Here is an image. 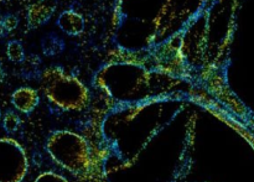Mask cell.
<instances>
[{
	"mask_svg": "<svg viewBox=\"0 0 254 182\" xmlns=\"http://www.w3.org/2000/svg\"><path fill=\"white\" fill-rule=\"evenodd\" d=\"M57 26L66 32L67 35L71 36H76L83 32L84 27H86V22H84L83 16L78 14L73 10H67L64 11L57 19Z\"/></svg>",
	"mask_w": 254,
	"mask_h": 182,
	"instance_id": "ba28073f",
	"label": "cell"
},
{
	"mask_svg": "<svg viewBox=\"0 0 254 182\" xmlns=\"http://www.w3.org/2000/svg\"><path fill=\"white\" fill-rule=\"evenodd\" d=\"M183 42L180 36H173L168 41L158 45L151 51V57L155 64L158 72L164 74H173V76H180L184 73L185 63H184Z\"/></svg>",
	"mask_w": 254,
	"mask_h": 182,
	"instance_id": "5b68a950",
	"label": "cell"
},
{
	"mask_svg": "<svg viewBox=\"0 0 254 182\" xmlns=\"http://www.w3.org/2000/svg\"><path fill=\"white\" fill-rule=\"evenodd\" d=\"M0 117H1V112H0Z\"/></svg>",
	"mask_w": 254,
	"mask_h": 182,
	"instance_id": "2e32d148",
	"label": "cell"
},
{
	"mask_svg": "<svg viewBox=\"0 0 254 182\" xmlns=\"http://www.w3.org/2000/svg\"><path fill=\"white\" fill-rule=\"evenodd\" d=\"M6 55L9 57L10 61L15 62V63H19V62H24L25 60V50L22 47L21 42L16 41H10L7 44L6 47Z\"/></svg>",
	"mask_w": 254,
	"mask_h": 182,
	"instance_id": "30bf717a",
	"label": "cell"
},
{
	"mask_svg": "<svg viewBox=\"0 0 254 182\" xmlns=\"http://www.w3.org/2000/svg\"><path fill=\"white\" fill-rule=\"evenodd\" d=\"M64 50V44L56 35H49L42 40V51L45 55L54 56V55L61 54Z\"/></svg>",
	"mask_w": 254,
	"mask_h": 182,
	"instance_id": "9c48e42d",
	"label": "cell"
},
{
	"mask_svg": "<svg viewBox=\"0 0 254 182\" xmlns=\"http://www.w3.org/2000/svg\"><path fill=\"white\" fill-rule=\"evenodd\" d=\"M46 150L52 160L72 174H82L91 165L87 141L72 131H55L49 136Z\"/></svg>",
	"mask_w": 254,
	"mask_h": 182,
	"instance_id": "3957f363",
	"label": "cell"
},
{
	"mask_svg": "<svg viewBox=\"0 0 254 182\" xmlns=\"http://www.w3.org/2000/svg\"><path fill=\"white\" fill-rule=\"evenodd\" d=\"M2 21H4V16H2V15H0V30H1V27H2Z\"/></svg>",
	"mask_w": 254,
	"mask_h": 182,
	"instance_id": "9a60e30c",
	"label": "cell"
},
{
	"mask_svg": "<svg viewBox=\"0 0 254 182\" xmlns=\"http://www.w3.org/2000/svg\"><path fill=\"white\" fill-rule=\"evenodd\" d=\"M4 129L7 133H14L20 126V118L14 112H7L4 116V121H2Z\"/></svg>",
	"mask_w": 254,
	"mask_h": 182,
	"instance_id": "8fae6325",
	"label": "cell"
},
{
	"mask_svg": "<svg viewBox=\"0 0 254 182\" xmlns=\"http://www.w3.org/2000/svg\"><path fill=\"white\" fill-rule=\"evenodd\" d=\"M4 76H5V73H4V69H2L1 64H0V83H1V82H2V79H4Z\"/></svg>",
	"mask_w": 254,
	"mask_h": 182,
	"instance_id": "5bb4252c",
	"label": "cell"
},
{
	"mask_svg": "<svg viewBox=\"0 0 254 182\" xmlns=\"http://www.w3.org/2000/svg\"><path fill=\"white\" fill-rule=\"evenodd\" d=\"M29 169L26 154L17 141L0 139V182H21Z\"/></svg>",
	"mask_w": 254,
	"mask_h": 182,
	"instance_id": "277c9868",
	"label": "cell"
},
{
	"mask_svg": "<svg viewBox=\"0 0 254 182\" xmlns=\"http://www.w3.org/2000/svg\"><path fill=\"white\" fill-rule=\"evenodd\" d=\"M56 10L55 0H37L27 7V22L30 27H39L46 24Z\"/></svg>",
	"mask_w": 254,
	"mask_h": 182,
	"instance_id": "8992f818",
	"label": "cell"
},
{
	"mask_svg": "<svg viewBox=\"0 0 254 182\" xmlns=\"http://www.w3.org/2000/svg\"><path fill=\"white\" fill-rule=\"evenodd\" d=\"M41 87L46 98L64 111L81 112L91 101L88 88L61 67L45 68L41 73Z\"/></svg>",
	"mask_w": 254,
	"mask_h": 182,
	"instance_id": "7a4b0ae2",
	"label": "cell"
},
{
	"mask_svg": "<svg viewBox=\"0 0 254 182\" xmlns=\"http://www.w3.org/2000/svg\"><path fill=\"white\" fill-rule=\"evenodd\" d=\"M35 182H68V181H67V179H64V176L59 175V174L47 171V173H42L41 175L37 176Z\"/></svg>",
	"mask_w": 254,
	"mask_h": 182,
	"instance_id": "7c38bea8",
	"label": "cell"
},
{
	"mask_svg": "<svg viewBox=\"0 0 254 182\" xmlns=\"http://www.w3.org/2000/svg\"><path fill=\"white\" fill-rule=\"evenodd\" d=\"M155 73L133 62L111 63L99 71L94 83L119 102H141L155 96Z\"/></svg>",
	"mask_w": 254,
	"mask_h": 182,
	"instance_id": "6da1fadb",
	"label": "cell"
},
{
	"mask_svg": "<svg viewBox=\"0 0 254 182\" xmlns=\"http://www.w3.org/2000/svg\"><path fill=\"white\" fill-rule=\"evenodd\" d=\"M11 102L17 111L30 113L39 104V94L30 87H21L12 93Z\"/></svg>",
	"mask_w": 254,
	"mask_h": 182,
	"instance_id": "52a82bcc",
	"label": "cell"
},
{
	"mask_svg": "<svg viewBox=\"0 0 254 182\" xmlns=\"http://www.w3.org/2000/svg\"><path fill=\"white\" fill-rule=\"evenodd\" d=\"M17 25H19V20H17V17L15 16V15H6V16H4L1 31L2 30L7 32L12 31V30L16 29Z\"/></svg>",
	"mask_w": 254,
	"mask_h": 182,
	"instance_id": "4fadbf2b",
	"label": "cell"
}]
</instances>
